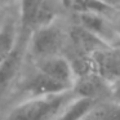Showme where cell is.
Listing matches in <instances>:
<instances>
[{
  "mask_svg": "<svg viewBox=\"0 0 120 120\" xmlns=\"http://www.w3.org/2000/svg\"><path fill=\"white\" fill-rule=\"evenodd\" d=\"M75 98L72 90L53 96L26 98L16 105L4 120H54Z\"/></svg>",
  "mask_w": 120,
  "mask_h": 120,
  "instance_id": "1",
  "label": "cell"
},
{
  "mask_svg": "<svg viewBox=\"0 0 120 120\" xmlns=\"http://www.w3.org/2000/svg\"><path fill=\"white\" fill-rule=\"evenodd\" d=\"M61 0H19V34L30 36L36 30L56 22Z\"/></svg>",
  "mask_w": 120,
  "mask_h": 120,
  "instance_id": "2",
  "label": "cell"
},
{
  "mask_svg": "<svg viewBox=\"0 0 120 120\" xmlns=\"http://www.w3.org/2000/svg\"><path fill=\"white\" fill-rule=\"evenodd\" d=\"M66 44V34L54 23L36 30L29 38V54L35 62L60 56Z\"/></svg>",
  "mask_w": 120,
  "mask_h": 120,
  "instance_id": "3",
  "label": "cell"
},
{
  "mask_svg": "<svg viewBox=\"0 0 120 120\" xmlns=\"http://www.w3.org/2000/svg\"><path fill=\"white\" fill-rule=\"evenodd\" d=\"M29 38L30 36L19 34V39L14 50L0 65V101L12 89L21 72L26 53H29Z\"/></svg>",
  "mask_w": 120,
  "mask_h": 120,
  "instance_id": "4",
  "label": "cell"
},
{
  "mask_svg": "<svg viewBox=\"0 0 120 120\" xmlns=\"http://www.w3.org/2000/svg\"><path fill=\"white\" fill-rule=\"evenodd\" d=\"M18 89L25 96V99L61 94L71 90V89L66 88L65 85L60 84L58 81L53 80L50 76L45 75L44 72L38 70L36 67L32 72L27 74L23 80L18 83Z\"/></svg>",
  "mask_w": 120,
  "mask_h": 120,
  "instance_id": "5",
  "label": "cell"
},
{
  "mask_svg": "<svg viewBox=\"0 0 120 120\" xmlns=\"http://www.w3.org/2000/svg\"><path fill=\"white\" fill-rule=\"evenodd\" d=\"M72 92L76 98H86L97 102L110 101L111 84L99 76L96 71L78 76Z\"/></svg>",
  "mask_w": 120,
  "mask_h": 120,
  "instance_id": "6",
  "label": "cell"
},
{
  "mask_svg": "<svg viewBox=\"0 0 120 120\" xmlns=\"http://www.w3.org/2000/svg\"><path fill=\"white\" fill-rule=\"evenodd\" d=\"M93 68L99 76L114 84L120 80V47H105L92 56Z\"/></svg>",
  "mask_w": 120,
  "mask_h": 120,
  "instance_id": "7",
  "label": "cell"
},
{
  "mask_svg": "<svg viewBox=\"0 0 120 120\" xmlns=\"http://www.w3.org/2000/svg\"><path fill=\"white\" fill-rule=\"evenodd\" d=\"M35 67L44 72L45 75L50 76L53 80L58 81L60 84L72 90L76 80V74L67 57L60 54L47 60L38 61Z\"/></svg>",
  "mask_w": 120,
  "mask_h": 120,
  "instance_id": "8",
  "label": "cell"
},
{
  "mask_svg": "<svg viewBox=\"0 0 120 120\" xmlns=\"http://www.w3.org/2000/svg\"><path fill=\"white\" fill-rule=\"evenodd\" d=\"M78 25L98 36L106 44L116 47V32L115 25L105 14L101 13H81L76 14Z\"/></svg>",
  "mask_w": 120,
  "mask_h": 120,
  "instance_id": "9",
  "label": "cell"
},
{
  "mask_svg": "<svg viewBox=\"0 0 120 120\" xmlns=\"http://www.w3.org/2000/svg\"><path fill=\"white\" fill-rule=\"evenodd\" d=\"M68 36H70V40L72 41L74 47L76 48L79 53L90 56V57L97 50L102 49L105 47H109V44H106L103 40H101L98 36L89 32L88 30H85L78 23L74 27H71Z\"/></svg>",
  "mask_w": 120,
  "mask_h": 120,
  "instance_id": "10",
  "label": "cell"
},
{
  "mask_svg": "<svg viewBox=\"0 0 120 120\" xmlns=\"http://www.w3.org/2000/svg\"><path fill=\"white\" fill-rule=\"evenodd\" d=\"M19 39V26L8 19L0 26V65L12 54Z\"/></svg>",
  "mask_w": 120,
  "mask_h": 120,
  "instance_id": "11",
  "label": "cell"
},
{
  "mask_svg": "<svg viewBox=\"0 0 120 120\" xmlns=\"http://www.w3.org/2000/svg\"><path fill=\"white\" fill-rule=\"evenodd\" d=\"M101 102L86 98H75L54 120H84V117Z\"/></svg>",
  "mask_w": 120,
  "mask_h": 120,
  "instance_id": "12",
  "label": "cell"
},
{
  "mask_svg": "<svg viewBox=\"0 0 120 120\" xmlns=\"http://www.w3.org/2000/svg\"><path fill=\"white\" fill-rule=\"evenodd\" d=\"M84 120H120V105L112 101L97 105Z\"/></svg>",
  "mask_w": 120,
  "mask_h": 120,
  "instance_id": "13",
  "label": "cell"
},
{
  "mask_svg": "<svg viewBox=\"0 0 120 120\" xmlns=\"http://www.w3.org/2000/svg\"><path fill=\"white\" fill-rule=\"evenodd\" d=\"M70 7L76 14L81 13H101L106 14L111 9L99 0H70Z\"/></svg>",
  "mask_w": 120,
  "mask_h": 120,
  "instance_id": "14",
  "label": "cell"
},
{
  "mask_svg": "<svg viewBox=\"0 0 120 120\" xmlns=\"http://www.w3.org/2000/svg\"><path fill=\"white\" fill-rule=\"evenodd\" d=\"M110 101L120 105V80L111 84V97H110Z\"/></svg>",
  "mask_w": 120,
  "mask_h": 120,
  "instance_id": "15",
  "label": "cell"
},
{
  "mask_svg": "<svg viewBox=\"0 0 120 120\" xmlns=\"http://www.w3.org/2000/svg\"><path fill=\"white\" fill-rule=\"evenodd\" d=\"M99 1L107 5L110 9H120V0H99Z\"/></svg>",
  "mask_w": 120,
  "mask_h": 120,
  "instance_id": "16",
  "label": "cell"
},
{
  "mask_svg": "<svg viewBox=\"0 0 120 120\" xmlns=\"http://www.w3.org/2000/svg\"><path fill=\"white\" fill-rule=\"evenodd\" d=\"M115 25V32H116V47H120V16L114 22Z\"/></svg>",
  "mask_w": 120,
  "mask_h": 120,
  "instance_id": "17",
  "label": "cell"
},
{
  "mask_svg": "<svg viewBox=\"0 0 120 120\" xmlns=\"http://www.w3.org/2000/svg\"><path fill=\"white\" fill-rule=\"evenodd\" d=\"M0 1H3V3H4V1H9V0H0Z\"/></svg>",
  "mask_w": 120,
  "mask_h": 120,
  "instance_id": "18",
  "label": "cell"
}]
</instances>
